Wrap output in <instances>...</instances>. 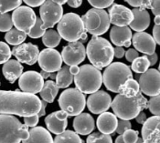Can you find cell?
Here are the masks:
<instances>
[{
    "label": "cell",
    "instance_id": "cell-1",
    "mask_svg": "<svg viewBox=\"0 0 160 143\" xmlns=\"http://www.w3.org/2000/svg\"><path fill=\"white\" fill-rule=\"evenodd\" d=\"M40 106V99L35 94L20 92L19 89L0 90V114L32 116L38 113Z\"/></svg>",
    "mask_w": 160,
    "mask_h": 143
},
{
    "label": "cell",
    "instance_id": "cell-2",
    "mask_svg": "<svg viewBox=\"0 0 160 143\" xmlns=\"http://www.w3.org/2000/svg\"><path fill=\"white\" fill-rule=\"evenodd\" d=\"M148 101L142 92L133 97L118 93L112 101L111 107L117 118L130 120L135 119L140 111L148 108Z\"/></svg>",
    "mask_w": 160,
    "mask_h": 143
},
{
    "label": "cell",
    "instance_id": "cell-3",
    "mask_svg": "<svg viewBox=\"0 0 160 143\" xmlns=\"http://www.w3.org/2000/svg\"><path fill=\"white\" fill-rule=\"evenodd\" d=\"M85 49L90 62L98 69L107 67L113 60V48L111 43L103 37L93 36Z\"/></svg>",
    "mask_w": 160,
    "mask_h": 143
},
{
    "label": "cell",
    "instance_id": "cell-4",
    "mask_svg": "<svg viewBox=\"0 0 160 143\" xmlns=\"http://www.w3.org/2000/svg\"><path fill=\"white\" fill-rule=\"evenodd\" d=\"M10 114H0V143H19L29 136V131Z\"/></svg>",
    "mask_w": 160,
    "mask_h": 143
},
{
    "label": "cell",
    "instance_id": "cell-5",
    "mask_svg": "<svg viewBox=\"0 0 160 143\" xmlns=\"http://www.w3.org/2000/svg\"><path fill=\"white\" fill-rule=\"evenodd\" d=\"M76 88L84 94H92L97 91L102 83V75L93 65L85 64L82 66L79 72L74 75Z\"/></svg>",
    "mask_w": 160,
    "mask_h": 143
},
{
    "label": "cell",
    "instance_id": "cell-6",
    "mask_svg": "<svg viewBox=\"0 0 160 143\" xmlns=\"http://www.w3.org/2000/svg\"><path fill=\"white\" fill-rule=\"evenodd\" d=\"M57 30L61 37L68 42L77 41L80 38L85 40L87 37L82 20L76 13H67L63 15L58 22Z\"/></svg>",
    "mask_w": 160,
    "mask_h": 143
},
{
    "label": "cell",
    "instance_id": "cell-7",
    "mask_svg": "<svg viewBox=\"0 0 160 143\" xmlns=\"http://www.w3.org/2000/svg\"><path fill=\"white\" fill-rule=\"evenodd\" d=\"M131 78L133 74L129 66L122 62H114L106 67L102 75V82L108 90L119 93L122 85Z\"/></svg>",
    "mask_w": 160,
    "mask_h": 143
},
{
    "label": "cell",
    "instance_id": "cell-8",
    "mask_svg": "<svg viewBox=\"0 0 160 143\" xmlns=\"http://www.w3.org/2000/svg\"><path fill=\"white\" fill-rule=\"evenodd\" d=\"M84 30L92 36H101L107 32L110 27L108 13L103 9L92 8L82 17Z\"/></svg>",
    "mask_w": 160,
    "mask_h": 143
},
{
    "label": "cell",
    "instance_id": "cell-9",
    "mask_svg": "<svg viewBox=\"0 0 160 143\" xmlns=\"http://www.w3.org/2000/svg\"><path fill=\"white\" fill-rule=\"evenodd\" d=\"M61 109L65 111L68 116L73 117L82 112L86 105V98L84 93L78 88H67L62 92L59 100Z\"/></svg>",
    "mask_w": 160,
    "mask_h": 143
},
{
    "label": "cell",
    "instance_id": "cell-10",
    "mask_svg": "<svg viewBox=\"0 0 160 143\" xmlns=\"http://www.w3.org/2000/svg\"><path fill=\"white\" fill-rule=\"evenodd\" d=\"M40 18L43 22L42 28L47 30L52 28L57 24L63 16V7L62 5L54 3L51 0H46L39 8Z\"/></svg>",
    "mask_w": 160,
    "mask_h": 143
},
{
    "label": "cell",
    "instance_id": "cell-11",
    "mask_svg": "<svg viewBox=\"0 0 160 143\" xmlns=\"http://www.w3.org/2000/svg\"><path fill=\"white\" fill-rule=\"evenodd\" d=\"M13 25L18 30L25 32L27 35L34 26L36 22V14L30 7L20 6L13 11Z\"/></svg>",
    "mask_w": 160,
    "mask_h": 143
},
{
    "label": "cell",
    "instance_id": "cell-12",
    "mask_svg": "<svg viewBox=\"0 0 160 143\" xmlns=\"http://www.w3.org/2000/svg\"><path fill=\"white\" fill-rule=\"evenodd\" d=\"M142 93L149 97L158 95L160 92V74L158 69H150L137 76Z\"/></svg>",
    "mask_w": 160,
    "mask_h": 143
},
{
    "label": "cell",
    "instance_id": "cell-13",
    "mask_svg": "<svg viewBox=\"0 0 160 143\" xmlns=\"http://www.w3.org/2000/svg\"><path fill=\"white\" fill-rule=\"evenodd\" d=\"M62 61L68 66L79 65L83 62L86 57V49L82 42L73 41L69 42L67 46L62 48Z\"/></svg>",
    "mask_w": 160,
    "mask_h": 143
},
{
    "label": "cell",
    "instance_id": "cell-14",
    "mask_svg": "<svg viewBox=\"0 0 160 143\" xmlns=\"http://www.w3.org/2000/svg\"><path fill=\"white\" fill-rule=\"evenodd\" d=\"M38 62L42 70L48 72H56L62 67V59L61 53L54 48H46L39 52Z\"/></svg>",
    "mask_w": 160,
    "mask_h": 143
},
{
    "label": "cell",
    "instance_id": "cell-15",
    "mask_svg": "<svg viewBox=\"0 0 160 143\" xmlns=\"http://www.w3.org/2000/svg\"><path fill=\"white\" fill-rule=\"evenodd\" d=\"M44 84V79L41 75L37 71H27L22 73L18 78L19 88L27 93L37 94L39 93Z\"/></svg>",
    "mask_w": 160,
    "mask_h": 143
},
{
    "label": "cell",
    "instance_id": "cell-16",
    "mask_svg": "<svg viewBox=\"0 0 160 143\" xmlns=\"http://www.w3.org/2000/svg\"><path fill=\"white\" fill-rule=\"evenodd\" d=\"M11 53L20 63L32 66L38 61L39 50L37 46L32 43H21L18 46H14Z\"/></svg>",
    "mask_w": 160,
    "mask_h": 143
},
{
    "label": "cell",
    "instance_id": "cell-17",
    "mask_svg": "<svg viewBox=\"0 0 160 143\" xmlns=\"http://www.w3.org/2000/svg\"><path fill=\"white\" fill-rule=\"evenodd\" d=\"M88 109L93 114H101L108 110L112 104V98L103 90H97L88 97L86 101Z\"/></svg>",
    "mask_w": 160,
    "mask_h": 143
},
{
    "label": "cell",
    "instance_id": "cell-18",
    "mask_svg": "<svg viewBox=\"0 0 160 143\" xmlns=\"http://www.w3.org/2000/svg\"><path fill=\"white\" fill-rule=\"evenodd\" d=\"M108 16L110 23L118 26H128L134 18V15L131 9L118 4H113L109 8Z\"/></svg>",
    "mask_w": 160,
    "mask_h": 143
},
{
    "label": "cell",
    "instance_id": "cell-19",
    "mask_svg": "<svg viewBox=\"0 0 160 143\" xmlns=\"http://www.w3.org/2000/svg\"><path fill=\"white\" fill-rule=\"evenodd\" d=\"M159 116L154 115L148 118L142 128V139L146 143H159L160 126Z\"/></svg>",
    "mask_w": 160,
    "mask_h": 143
},
{
    "label": "cell",
    "instance_id": "cell-20",
    "mask_svg": "<svg viewBox=\"0 0 160 143\" xmlns=\"http://www.w3.org/2000/svg\"><path fill=\"white\" fill-rule=\"evenodd\" d=\"M68 114L63 110L50 113L45 118L48 131L56 135L63 132L68 126Z\"/></svg>",
    "mask_w": 160,
    "mask_h": 143
},
{
    "label": "cell",
    "instance_id": "cell-21",
    "mask_svg": "<svg viewBox=\"0 0 160 143\" xmlns=\"http://www.w3.org/2000/svg\"><path fill=\"white\" fill-rule=\"evenodd\" d=\"M133 45L136 48L137 51L145 54V55H151L155 53L157 43L154 39V37L146 33L144 31L142 32H136L133 35Z\"/></svg>",
    "mask_w": 160,
    "mask_h": 143
},
{
    "label": "cell",
    "instance_id": "cell-22",
    "mask_svg": "<svg viewBox=\"0 0 160 143\" xmlns=\"http://www.w3.org/2000/svg\"><path fill=\"white\" fill-rule=\"evenodd\" d=\"M132 36V30L127 26H113L110 31V38L112 43L117 47L129 48L131 46Z\"/></svg>",
    "mask_w": 160,
    "mask_h": 143
},
{
    "label": "cell",
    "instance_id": "cell-23",
    "mask_svg": "<svg viewBox=\"0 0 160 143\" xmlns=\"http://www.w3.org/2000/svg\"><path fill=\"white\" fill-rule=\"evenodd\" d=\"M72 125L75 132L81 135H89L95 128L94 119L88 113H80L76 115Z\"/></svg>",
    "mask_w": 160,
    "mask_h": 143
},
{
    "label": "cell",
    "instance_id": "cell-24",
    "mask_svg": "<svg viewBox=\"0 0 160 143\" xmlns=\"http://www.w3.org/2000/svg\"><path fill=\"white\" fill-rule=\"evenodd\" d=\"M132 12L134 15V18L129 24L130 28L136 32H142L148 28L150 26V15L148 9L134 8L132 9Z\"/></svg>",
    "mask_w": 160,
    "mask_h": 143
},
{
    "label": "cell",
    "instance_id": "cell-25",
    "mask_svg": "<svg viewBox=\"0 0 160 143\" xmlns=\"http://www.w3.org/2000/svg\"><path fill=\"white\" fill-rule=\"evenodd\" d=\"M118 119L117 117L111 112H102L97 119V128L100 132L105 134H112L115 132Z\"/></svg>",
    "mask_w": 160,
    "mask_h": 143
},
{
    "label": "cell",
    "instance_id": "cell-26",
    "mask_svg": "<svg viewBox=\"0 0 160 143\" xmlns=\"http://www.w3.org/2000/svg\"><path fill=\"white\" fill-rule=\"evenodd\" d=\"M2 72H3L5 79L11 84H13L15 83V81L23 73V67L19 61L9 60L4 63Z\"/></svg>",
    "mask_w": 160,
    "mask_h": 143
},
{
    "label": "cell",
    "instance_id": "cell-27",
    "mask_svg": "<svg viewBox=\"0 0 160 143\" xmlns=\"http://www.w3.org/2000/svg\"><path fill=\"white\" fill-rule=\"evenodd\" d=\"M23 143H52L53 138L48 130L43 127H32L29 131L28 138Z\"/></svg>",
    "mask_w": 160,
    "mask_h": 143
},
{
    "label": "cell",
    "instance_id": "cell-28",
    "mask_svg": "<svg viewBox=\"0 0 160 143\" xmlns=\"http://www.w3.org/2000/svg\"><path fill=\"white\" fill-rule=\"evenodd\" d=\"M56 85L59 88H66L73 81V75L70 72V66L65 65L56 73Z\"/></svg>",
    "mask_w": 160,
    "mask_h": 143
},
{
    "label": "cell",
    "instance_id": "cell-29",
    "mask_svg": "<svg viewBox=\"0 0 160 143\" xmlns=\"http://www.w3.org/2000/svg\"><path fill=\"white\" fill-rule=\"evenodd\" d=\"M59 87L52 80H47L44 82L41 90L39 91V96L41 98L48 103H52L59 92Z\"/></svg>",
    "mask_w": 160,
    "mask_h": 143
},
{
    "label": "cell",
    "instance_id": "cell-30",
    "mask_svg": "<svg viewBox=\"0 0 160 143\" xmlns=\"http://www.w3.org/2000/svg\"><path fill=\"white\" fill-rule=\"evenodd\" d=\"M55 143H82L83 141L80 138L78 133L72 131H64L60 134H57L56 138L53 139Z\"/></svg>",
    "mask_w": 160,
    "mask_h": 143
},
{
    "label": "cell",
    "instance_id": "cell-31",
    "mask_svg": "<svg viewBox=\"0 0 160 143\" xmlns=\"http://www.w3.org/2000/svg\"><path fill=\"white\" fill-rule=\"evenodd\" d=\"M139 92H141L140 90V87L139 84L137 82V80L134 79L133 78L128 79L122 85L119 93L126 96V97H133L138 94Z\"/></svg>",
    "mask_w": 160,
    "mask_h": 143
},
{
    "label": "cell",
    "instance_id": "cell-32",
    "mask_svg": "<svg viewBox=\"0 0 160 143\" xmlns=\"http://www.w3.org/2000/svg\"><path fill=\"white\" fill-rule=\"evenodd\" d=\"M26 38H27V34L17 28H11L9 31L7 32L5 36V39L8 42V44L13 46H18L23 43Z\"/></svg>",
    "mask_w": 160,
    "mask_h": 143
},
{
    "label": "cell",
    "instance_id": "cell-33",
    "mask_svg": "<svg viewBox=\"0 0 160 143\" xmlns=\"http://www.w3.org/2000/svg\"><path fill=\"white\" fill-rule=\"evenodd\" d=\"M41 37H42L43 44L47 48H56L57 46H59V44L61 43V40H62V37L58 33V31L52 30V29L45 31L44 35Z\"/></svg>",
    "mask_w": 160,
    "mask_h": 143
},
{
    "label": "cell",
    "instance_id": "cell-34",
    "mask_svg": "<svg viewBox=\"0 0 160 143\" xmlns=\"http://www.w3.org/2000/svg\"><path fill=\"white\" fill-rule=\"evenodd\" d=\"M131 63H132V65L130 67L131 70H133L137 74H141V73L147 71L150 67V64H149V61H148L147 56L137 57Z\"/></svg>",
    "mask_w": 160,
    "mask_h": 143
},
{
    "label": "cell",
    "instance_id": "cell-35",
    "mask_svg": "<svg viewBox=\"0 0 160 143\" xmlns=\"http://www.w3.org/2000/svg\"><path fill=\"white\" fill-rule=\"evenodd\" d=\"M87 143H112V137L110 134H105L102 132L90 133L86 139Z\"/></svg>",
    "mask_w": 160,
    "mask_h": 143
},
{
    "label": "cell",
    "instance_id": "cell-36",
    "mask_svg": "<svg viewBox=\"0 0 160 143\" xmlns=\"http://www.w3.org/2000/svg\"><path fill=\"white\" fill-rule=\"evenodd\" d=\"M22 4V0H0V13L15 10Z\"/></svg>",
    "mask_w": 160,
    "mask_h": 143
},
{
    "label": "cell",
    "instance_id": "cell-37",
    "mask_svg": "<svg viewBox=\"0 0 160 143\" xmlns=\"http://www.w3.org/2000/svg\"><path fill=\"white\" fill-rule=\"evenodd\" d=\"M13 26L11 15L8 13H0V32H8Z\"/></svg>",
    "mask_w": 160,
    "mask_h": 143
},
{
    "label": "cell",
    "instance_id": "cell-38",
    "mask_svg": "<svg viewBox=\"0 0 160 143\" xmlns=\"http://www.w3.org/2000/svg\"><path fill=\"white\" fill-rule=\"evenodd\" d=\"M42 25H43V22H42L41 18L40 17H37L34 26L28 33V36L31 37V38H38V37H41V36H43L46 30H44L42 28Z\"/></svg>",
    "mask_w": 160,
    "mask_h": 143
},
{
    "label": "cell",
    "instance_id": "cell-39",
    "mask_svg": "<svg viewBox=\"0 0 160 143\" xmlns=\"http://www.w3.org/2000/svg\"><path fill=\"white\" fill-rule=\"evenodd\" d=\"M11 56L12 53L9 46L5 42L0 41V64H4L5 62L10 60Z\"/></svg>",
    "mask_w": 160,
    "mask_h": 143
},
{
    "label": "cell",
    "instance_id": "cell-40",
    "mask_svg": "<svg viewBox=\"0 0 160 143\" xmlns=\"http://www.w3.org/2000/svg\"><path fill=\"white\" fill-rule=\"evenodd\" d=\"M159 94H158V95L154 96V97H151V98L148 101V108H149L150 112H151L153 115H158V116H159Z\"/></svg>",
    "mask_w": 160,
    "mask_h": 143
},
{
    "label": "cell",
    "instance_id": "cell-41",
    "mask_svg": "<svg viewBox=\"0 0 160 143\" xmlns=\"http://www.w3.org/2000/svg\"><path fill=\"white\" fill-rule=\"evenodd\" d=\"M139 132L134 130H126L123 133H122L123 139V143H136V140L138 138Z\"/></svg>",
    "mask_w": 160,
    "mask_h": 143
},
{
    "label": "cell",
    "instance_id": "cell-42",
    "mask_svg": "<svg viewBox=\"0 0 160 143\" xmlns=\"http://www.w3.org/2000/svg\"><path fill=\"white\" fill-rule=\"evenodd\" d=\"M131 7L141 9L150 8V4L152 0H125Z\"/></svg>",
    "mask_w": 160,
    "mask_h": 143
},
{
    "label": "cell",
    "instance_id": "cell-43",
    "mask_svg": "<svg viewBox=\"0 0 160 143\" xmlns=\"http://www.w3.org/2000/svg\"><path fill=\"white\" fill-rule=\"evenodd\" d=\"M114 0H88L89 4L93 7L94 8L103 9L106 7H109L111 5L113 4Z\"/></svg>",
    "mask_w": 160,
    "mask_h": 143
},
{
    "label": "cell",
    "instance_id": "cell-44",
    "mask_svg": "<svg viewBox=\"0 0 160 143\" xmlns=\"http://www.w3.org/2000/svg\"><path fill=\"white\" fill-rule=\"evenodd\" d=\"M132 125H131V122L128 120V119H120L118 120V123H117V127L115 129V131L118 133V134H122L126 130H129L131 129Z\"/></svg>",
    "mask_w": 160,
    "mask_h": 143
},
{
    "label": "cell",
    "instance_id": "cell-45",
    "mask_svg": "<svg viewBox=\"0 0 160 143\" xmlns=\"http://www.w3.org/2000/svg\"><path fill=\"white\" fill-rule=\"evenodd\" d=\"M39 120V117L38 116V114L36 115H32V116H27L24 117V124L27 127H35L38 123Z\"/></svg>",
    "mask_w": 160,
    "mask_h": 143
},
{
    "label": "cell",
    "instance_id": "cell-46",
    "mask_svg": "<svg viewBox=\"0 0 160 143\" xmlns=\"http://www.w3.org/2000/svg\"><path fill=\"white\" fill-rule=\"evenodd\" d=\"M124 55H125L126 60L129 61V62H132L137 57H139V53L137 52L136 49H134V48H130L127 51H125V54Z\"/></svg>",
    "mask_w": 160,
    "mask_h": 143
},
{
    "label": "cell",
    "instance_id": "cell-47",
    "mask_svg": "<svg viewBox=\"0 0 160 143\" xmlns=\"http://www.w3.org/2000/svg\"><path fill=\"white\" fill-rule=\"evenodd\" d=\"M150 9L155 16H159L160 14V1L159 0H152L150 4Z\"/></svg>",
    "mask_w": 160,
    "mask_h": 143
},
{
    "label": "cell",
    "instance_id": "cell-48",
    "mask_svg": "<svg viewBox=\"0 0 160 143\" xmlns=\"http://www.w3.org/2000/svg\"><path fill=\"white\" fill-rule=\"evenodd\" d=\"M153 37L158 45L160 44V26L159 25H155L153 27Z\"/></svg>",
    "mask_w": 160,
    "mask_h": 143
},
{
    "label": "cell",
    "instance_id": "cell-49",
    "mask_svg": "<svg viewBox=\"0 0 160 143\" xmlns=\"http://www.w3.org/2000/svg\"><path fill=\"white\" fill-rule=\"evenodd\" d=\"M23 1L30 7H40L46 0H23Z\"/></svg>",
    "mask_w": 160,
    "mask_h": 143
},
{
    "label": "cell",
    "instance_id": "cell-50",
    "mask_svg": "<svg viewBox=\"0 0 160 143\" xmlns=\"http://www.w3.org/2000/svg\"><path fill=\"white\" fill-rule=\"evenodd\" d=\"M125 54L124 48L123 47H115L113 48V57L117 58V59H122Z\"/></svg>",
    "mask_w": 160,
    "mask_h": 143
},
{
    "label": "cell",
    "instance_id": "cell-51",
    "mask_svg": "<svg viewBox=\"0 0 160 143\" xmlns=\"http://www.w3.org/2000/svg\"><path fill=\"white\" fill-rule=\"evenodd\" d=\"M136 120V122L137 123H139V124H144V122L147 120V119H148V117H147V114L142 110V111H140L137 115H136V117L135 118Z\"/></svg>",
    "mask_w": 160,
    "mask_h": 143
},
{
    "label": "cell",
    "instance_id": "cell-52",
    "mask_svg": "<svg viewBox=\"0 0 160 143\" xmlns=\"http://www.w3.org/2000/svg\"><path fill=\"white\" fill-rule=\"evenodd\" d=\"M40 102H41V106H40L39 111H38V116L39 118L45 116V114H46V107H47V105H48V102L45 101V100H43V99L40 100Z\"/></svg>",
    "mask_w": 160,
    "mask_h": 143
},
{
    "label": "cell",
    "instance_id": "cell-53",
    "mask_svg": "<svg viewBox=\"0 0 160 143\" xmlns=\"http://www.w3.org/2000/svg\"><path fill=\"white\" fill-rule=\"evenodd\" d=\"M146 56H147L148 61H149L150 66H154L155 64H157L158 60V54L157 53H153L151 55H146Z\"/></svg>",
    "mask_w": 160,
    "mask_h": 143
},
{
    "label": "cell",
    "instance_id": "cell-54",
    "mask_svg": "<svg viewBox=\"0 0 160 143\" xmlns=\"http://www.w3.org/2000/svg\"><path fill=\"white\" fill-rule=\"evenodd\" d=\"M67 4L72 8H77L81 7V5L82 4V0H67Z\"/></svg>",
    "mask_w": 160,
    "mask_h": 143
},
{
    "label": "cell",
    "instance_id": "cell-55",
    "mask_svg": "<svg viewBox=\"0 0 160 143\" xmlns=\"http://www.w3.org/2000/svg\"><path fill=\"white\" fill-rule=\"evenodd\" d=\"M80 68L78 67V65H73V66H70V72L72 74V75H76L78 72H79Z\"/></svg>",
    "mask_w": 160,
    "mask_h": 143
},
{
    "label": "cell",
    "instance_id": "cell-56",
    "mask_svg": "<svg viewBox=\"0 0 160 143\" xmlns=\"http://www.w3.org/2000/svg\"><path fill=\"white\" fill-rule=\"evenodd\" d=\"M39 74L41 75V77L43 78V79H48V78H49L50 72L45 71V70H41V72H40Z\"/></svg>",
    "mask_w": 160,
    "mask_h": 143
},
{
    "label": "cell",
    "instance_id": "cell-57",
    "mask_svg": "<svg viewBox=\"0 0 160 143\" xmlns=\"http://www.w3.org/2000/svg\"><path fill=\"white\" fill-rule=\"evenodd\" d=\"M115 143H123V139L122 134H120V136L116 138V140H115Z\"/></svg>",
    "mask_w": 160,
    "mask_h": 143
},
{
    "label": "cell",
    "instance_id": "cell-58",
    "mask_svg": "<svg viewBox=\"0 0 160 143\" xmlns=\"http://www.w3.org/2000/svg\"><path fill=\"white\" fill-rule=\"evenodd\" d=\"M51 1H53L54 3H57V4H59V5H63V4H66V2H67V0H51Z\"/></svg>",
    "mask_w": 160,
    "mask_h": 143
},
{
    "label": "cell",
    "instance_id": "cell-59",
    "mask_svg": "<svg viewBox=\"0 0 160 143\" xmlns=\"http://www.w3.org/2000/svg\"><path fill=\"white\" fill-rule=\"evenodd\" d=\"M155 25H159L160 24V17L159 16H156L155 19H154Z\"/></svg>",
    "mask_w": 160,
    "mask_h": 143
},
{
    "label": "cell",
    "instance_id": "cell-60",
    "mask_svg": "<svg viewBox=\"0 0 160 143\" xmlns=\"http://www.w3.org/2000/svg\"><path fill=\"white\" fill-rule=\"evenodd\" d=\"M49 77L51 78V79H56V73L55 72H51L50 75H49Z\"/></svg>",
    "mask_w": 160,
    "mask_h": 143
},
{
    "label": "cell",
    "instance_id": "cell-61",
    "mask_svg": "<svg viewBox=\"0 0 160 143\" xmlns=\"http://www.w3.org/2000/svg\"><path fill=\"white\" fill-rule=\"evenodd\" d=\"M136 142H137V143H143V142H144V141H143V139L137 138V140H136Z\"/></svg>",
    "mask_w": 160,
    "mask_h": 143
}]
</instances>
